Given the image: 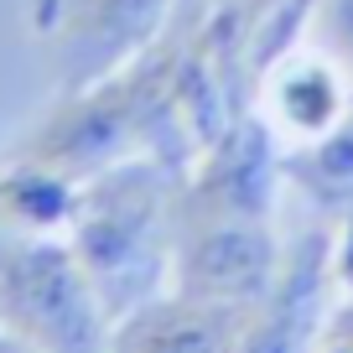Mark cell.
<instances>
[{
    "instance_id": "obj_1",
    "label": "cell",
    "mask_w": 353,
    "mask_h": 353,
    "mask_svg": "<svg viewBox=\"0 0 353 353\" xmlns=\"http://www.w3.org/2000/svg\"><path fill=\"white\" fill-rule=\"evenodd\" d=\"M176 166L156 156H130L110 172L78 182V208L68 223L78 265L88 270L99 301L120 322L172 291V244H176Z\"/></svg>"
},
{
    "instance_id": "obj_2",
    "label": "cell",
    "mask_w": 353,
    "mask_h": 353,
    "mask_svg": "<svg viewBox=\"0 0 353 353\" xmlns=\"http://www.w3.org/2000/svg\"><path fill=\"white\" fill-rule=\"evenodd\" d=\"M0 327L37 353H110L114 317L68 239L0 234Z\"/></svg>"
},
{
    "instance_id": "obj_3",
    "label": "cell",
    "mask_w": 353,
    "mask_h": 353,
    "mask_svg": "<svg viewBox=\"0 0 353 353\" xmlns=\"http://www.w3.org/2000/svg\"><path fill=\"white\" fill-rule=\"evenodd\" d=\"M176 0H32V37L47 47L63 94L125 68L161 37Z\"/></svg>"
},
{
    "instance_id": "obj_4",
    "label": "cell",
    "mask_w": 353,
    "mask_h": 353,
    "mask_svg": "<svg viewBox=\"0 0 353 353\" xmlns=\"http://www.w3.org/2000/svg\"><path fill=\"white\" fill-rule=\"evenodd\" d=\"M281 250L270 219H244V213H219V219H176L172 244V291L219 307H254L281 276Z\"/></svg>"
},
{
    "instance_id": "obj_5",
    "label": "cell",
    "mask_w": 353,
    "mask_h": 353,
    "mask_svg": "<svg viewBox=\"0 0 353 353\" xmlns=\"http://www.w3.org/2000/svg\"><path fill=\"white\" fill-rule=\"evenodd\" d=\"M332 296V234L312 229L281 260L276 286L244 312L239 353H317Z\"/></svg>"
},
{
    "instance_id": "obj_6",
    "label": "cell",
    "mask_w": 353,
    "mask_h": 353,
    "mask_svg": "<svg viewBox=\"0 0 353 353\" xmlns=\"http://www.w3.org/2000/svg\"><path fill=\"white\" fill-rule=\"evenodd\" d=\"M353 114V78L343 63L312 47H286L265 63L260 78V120L281 151L317 145Z\"/></svg>"
},
{
    "instance_id": "obj_7",
    "label": "cell",
    "mask_w": 353,
    "mask_h": 353,
    "mask_svg": "<svg viewBox=\"0 0 353 353\" xmlns=\"http://www.w3.org/2000/svg\"><path fill=\"white\" fill-rule=\"evenodd\" d=\"M244 312L250 307H219L182 291H161L114 322L110 353H239Z\"/></svg>"
},
{
    "instance_id": "obj_8",
    "label": "cell",
    "mask_w": 353,
    "mask_h": 353,
    "mask_svg": "<svg viewBox=\"0 0 353 353\" xmlns=\"http://www.w3.org/2000/svg\"><path fill=\"white\" fill-rule=\"evenodd\" d=\"M73 208H78V182L37 161H16V156L6 161V172H0V234L68 239Z\"/></svg>"
},
{
    "instance_id": "obj_9",
    "label": "cell",
    "mask_w": 353,
    "mask_h": 353,
    "mask_svg": "<svg viewBox=\"0 0 353 353\" xmlns=\"http://www.w3.org/2000/svg\"><path fill=\"white\" fill-rule=\"evenodd\" d=\"M281 176H291V182L317 203L353 208V114L327 141L301 145V151H281Z\"/></svg>"
},
{
    "instance_id": "obj_10",
    "label": "cell",
    "mask_w": 353,
    "mask_h": 353,
    "mask_svg": "<svg viewBox=\"0 0 353 353\" xmlns=\"http://www.w3.org/2000/svg\"><path fill=\"white\" fill-rule=\"evenodd\" d=\"M327 21H332L338 52L348 57V78H353V0H327Z\"/></svg>"
},
{
    "instance_id": "obj_11",
    "label": "cell",
    "mask_w": 353,
    "mask_h": 353,
    "mask_svg": "<svg viewBox=\"0 0 353 353\" xmlns=\"http://www.w3.org/2000/svg\"><path fill=\"white\" fill-rule=\"evenodd\" d=\"M322 343H332V348H348V353H353V296H343L338 307H332L327 327H322Z\"/></svg>"
},
{
    "instance_id": "obj_12",
    "label": "cell",
    "mask_w": 353,
    "mask_h": 353,
    "mask_svg": "<svg viewBox=\"0 0 353 353\" xmlns=\"http://www.w3.org/2000/svg\"><path fill=\"white\" fill-rule=\"evenodd\" d=\"M0 353H37V348H32L26 338H16V332H6V327H0Z\"/></svg>"
},
{
    "instance_id": "obj_13",
    "label": "cell",
    "mask_w": 353,
    "mask_h": 353,
    "mask_svg": "<svg viewBox=\"0 0 353 353\" xmlns=\"http://www.w3.org/2000/svg\"><path fill=\"white\" fill-rule=\"evenodd\" d=\"M317 353H348V348H332V343H322V348Z\"/></svg>"
}]
</instances>
